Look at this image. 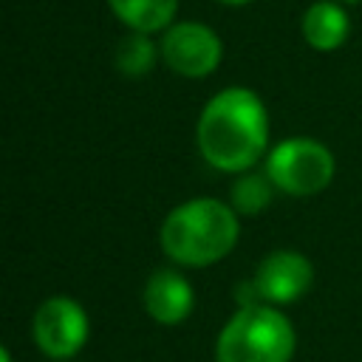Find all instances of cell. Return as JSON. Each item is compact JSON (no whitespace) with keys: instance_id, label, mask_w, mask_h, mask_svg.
Segmentation results:
<instances>
[{"instance_id":"6da1fadb","label":"cell","mask_w":362,"mask_h":362,"mask_svg":"<svg viewBox=\"0 0 362 362\" xmlns=\"http://www.w3.org/2000/svg\"><path fill=\"white\" fill-rule=\"evenodd\" d=\"M269 113L260 96L249 88H226L215 93L198 119L201 156L223 170H249L266 150Z\"/></svg>"},{"instance_id":"7a4b0ae2","label":"cell","mask_w":362,"mask_h":362,"mask_svg":"<svg viewBox=\"0 0 362 362\" xmlns=\"http://www.w3.org/2000/svg\"><path fill=\"white\" fill-rule=\"evenodd\" d=\"M235 240V209L215 198H195L175 206L161 226L164 252L184 266H209L229 255Z\"/></svg>"},{"instance_id":"3957f363","label":"cell","mask_w":362,"mask_h":362,"mask_svg":"<svg viewBox=\"0 0 362 362\" xmlns=\"http://www.w3.org/2000/svg\"><path fill=\"white\" fill-rule=\"evenodd\" d=\"M215 354L218 362H288L294 328L269 305H246L223 325Z\"/></svg>"},{"instance_id":"277c9868","label":"cell","mask_w":362,"mask_h":362,"mask_svg":"<svg viewBox=\"0 0 362 362\" xmlns=\"http://www.w3.org/2000/svg\"><path fill=\"white\" fill-rule=\"evenodd\" d=\"M266 175L288 195H314L331 184L334 156L314 139H286L269 153Z\"/></svg>"},{"instance_id":"5b68a950","label":"cell","mask_w":362,"mask_h":362,"mask_svg":"<svg viewBox=\"0 0 362 362\" xmlns=\"http://www.w3.org/2000/svg\"><path fill=\"white\" fill-rule=\"evenodd\" d=\"M161 57L175 74L201 79L218 68L223 45L221 37L204 23H175L161 40Z\"/></svg>"},{"instance_id":"8992f818","label":"cell","mask_w":362,"mask_h":362,"mask_svg":"<svg viewBox=\"0 0 362 362\" xmlns=\"http://www.w3.org/2000/svg\"><path fill=\"white\" fill-rule=\"evenodd\" d=\"M34 339L42 354L54 359L74 356L88 339V317L79 303L68 297H51L37 308Z\"/></svg>"},{"instance_id":"52a82bcc","label":"cell","mask_w":362,"mask_h":362,"mask_svg":"<svg viewBox=\"0 0 362 362\" xmlns=\"http://www.w3.org/2000/svg\"><path fill=\"white\" fill-rule=\"evenodd\" d=\"M311 280H314V269H311L308 257H303L300 252L280 249V252H272L257 266L252 286L260 300L286 305V303L300 300L311 288Z\"/></svg>"},{"instance_id":"ba28073f","label":"cell","mask_w":362,"mask_h":362,"mask_svg":"<svg viewBox=\"0 0 362 362\" xmlns=\"http://www.w3.org/2000/svg\"><path fill=\"white\" fill-rule=\"evenodd\" d=\"M144 305L150 311V317L156 322H164V325H175L181 322L189 308H192V288L189 283L173 272V269H161L156 272L150 280H147V288H144Z\"/></svg>"},{"instance_id":"9c48e42d","label":"cell","mask_w":362,"mask_h":362,"mask_svg":"<svg viewBox=\"0 0 362 362\" xmlns=\"http://www.w3.org/2000/svg\"><path fill=\"white\" fill-rule=\"evenodd\" d=\"M300 28H303V40L314 51H337L339 45H345L351 34V20L339 3L317 0L305 8Z\"/></svg>"},{"instance_id":"30bf717a","label":"cell","mask_w":362,"mask_h":362,"mask_svg":"<svg viewBox=\"0 0 362 362\" xmlns=\"http://www.w3.org/2000/svg\"><path fill=\"white\" fill-rule=\"evenodd\" d=\"M107 6L130 31L139 34L167 28L178 11V0H107Z\"/></svg>"},{"instance_id":"8fae6325","label":"cell","mask_w":362,"mask_h":362,"mask_svg":"<svg viewBox=\"0 0 362 362\" xmlns=\"http://www.w3.org/2000/svg\"><path fill=\"white\" fill-rule=\"evenodd\" d=\"M153 62H156V45L150 42L147 34L133 31V34H127V37L119 42V48H116V65H119V71L127 74V76H141V74H147V71L153 68Z\"/></svg>"},{"instance_id":"7c38bea8","label":"cell","mask_w":362,"mask_h":362,"mask_svg":"<svg viewBox=\"0 0 362 362\" xmlns=\"http://www.w3.org/2000/svg\"><path fill=\"white\" fill-rule=\"evenodd\" d=\"M272 187L274 184L269 181V175H243V178H238L235 187H232L235 209L243 212V215H255V212L266 209L269 201H272Z\"/></svg>"},{"instance_id":"4fadbf2b","label":"cell","mask_w":362,"mask_h":362,"mask_svg":"<svg viewBox=\"0 0 362 362\" xmlns=\"http://www.w3.org/2000/svg\"><path fill=\"white\" fill-rule=\"evenodd\" d=\"M218 3H223V6H246L252 0H218Z\"/></svg>"},{"instance_id":"5bb4252c","label":"cell","mask_w":362,"mask_h":362,"mask_svg":"<svg viewBox=\"0 0 362 362\" xmlns=\"http://www.w3.org/2000/svg\"><path fill=\"white\" fill-rule=\"evenodd\" d=\"M0 362H11V359H8V351H6L3 345H0Z\"/></svg>"},{"instance_id":"9a60e30c","label":"cell","mask_w":362,"mask_h":362,"mask_svg":"<svg viewBox=\"0 0 362 362\" xmlns=\"http://www.w3.org/2000/svg\"><path fill=\"white\" fill-rule=\"evenodd\" d=\"M342 3H362V0H342Z\"/></svg>"}]
</instances>
